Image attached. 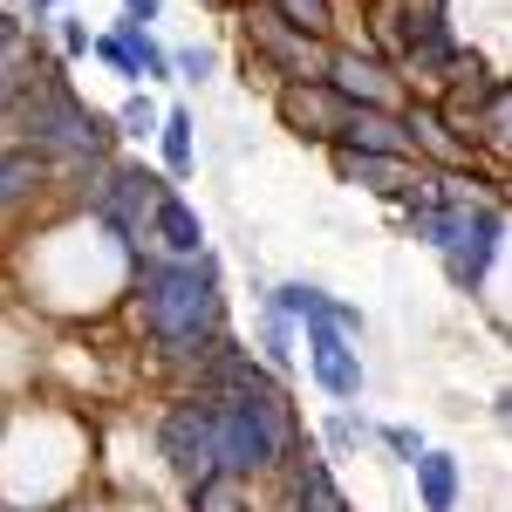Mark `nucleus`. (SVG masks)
<instances>
[{
  "instance_id": "obj_4",
  "label": "nucleus",
  "mask_w": 512,
  "mask_h": 512,
  "mask_svg": "<svg viewBox=\"0 0 512 512\" xmlns=\"http://www.w3.org/2000/svg\"><path fill=\"white\" fill-rule=\"evenodd\" d=\"M383 41L396 48L403 76H437V62L458 48L451 21H444V0H383Z\"/></svg>"
},
{
  "instance_id": "obj_6",
  "label": "nucleus",
  "mask_w": 512,
  "mask_h": 512,
  "mask_svg": "<svg viewBox=\"0 0 512 512\" xmlns=\"http://www.w3.org/2000/svg\"><path fill=\"white\" fill-rule=\"evenodd\" d=\"M246 41H253V55H260L274 76H287V82H321L328 76V55H335L328 41L287 28L274 7H246Z\"/></svg>"
},
{
  "instance_id": "obj_16",
  "label": "nucleus",
  "mask_w": 512,
  "mask_h": 512,
  "mask_svg": "<svg viewBox=\"0 0 512 512\" xmlns=\"http://www.w3.org/2000/svg\"><path fill=\"white\" fill-rule=\"evenodd\" d=\"M499 246H506V219L492 212V219H485V226H478L458 253H444V260H451V280H458L465 294H478V287H485V274H492V260H499Z\"/></svg>"
},
{
  "instance_id": "obj_21",
  "label": "nucleus",
  "mask_w": 512,
  "mask_h": 512,
  "mask_svg": "<svg viewBox=\"0 0 512 512\" xmlns=\"http://www.w3.org/2000/svg\"><path fill=\"white\" fill-rule=\"evenodd\" d=\"M287 28H301V35H315V41H328L335 35V0H267Z\"/></svg>"
},
{
  "instance_id": "obj_31",
  "label": "nucleus",
  "mask_w": 512,
  "mask_h": 512,
  "mask_svg": "<svg viewBox=\"0 0 512 512\" xmlns=\"http://www.w3.org/2000/svg\"><path fill=\"white\" fill-rule=\"evenodd\" d=\"M205 7H233V0H205Z\"/></svg>"
},
{
  "instance_id": "obj_27",
  "label": "nucleus",
  "mask_w": 512,
  "mask_h": 512,
  "mask_svg": "<svg viewBox=\"0 0 512 512\" xmlns=\"http://www.w3.org/2000/svg\"><path fill=\"white\" fill-rule=\"evenodd\" d=\"M158 7H164V0H123V21H137V28H151V21H158Z\"/></svg>"
},
{
  "instance_id": "obj_15",
  "label": "nucleus",
  "mask_w": 512,
  "mask_h": 512,
  "mask_svg": "<svg viewBox=\"0 0 512 512\" xmlns=\"http://www.w3.org/2000/svg\"><path fill=\"white\" fill-rule=\"evenodd\" d=\"M287 512H349L342 485H335V472L321 458H294V472H287Z\"/></svg>"
},
{
  "instance_id": "obj_13",
  "label": "nucleus",
  "mask_w": 512,
  "mask_h": 512,
  "mask_svg": "<svg viewBox=\"0 0 512 512\" xmlns=\"http://www.w3.org/2000/svg\"><path fill=\"white\" fill-rule=\"evenodd\" d=\"M335 171L349 185H369V192H383V198H417V185H424V164H410V158H355V151H335Z\"/></svg>"
},
{
  "instance_id": "obj_1",
  "label": "nucleus",
  "mask_w": 512,
  "mask_h": 512,
  "mask_svg": "<svg viewBox=\"0 0 512 512\" xmlns=\"http://www.w3.org/2000/svg\"><path fill=\"white\" fill-rule=\"evenodd\" d=\"M144 294V328L171 362H192L212 355L219 342V321H226V294H219V267L198 253V260H158L137 280Z\"/></svg>"
},
{
  "instance_id": "obj_3",
  "label": "nucleus",
  "mask_w": 512,
  "mask_h": 512,
  "mask_svg": "<svg viewBox=\"0 0 512 512\" xmlns=\"http://www.w3.org/2000/svg\"><path fill=\"white\" fill-rule=\"evenodd\" d=\"M14 117L28 123V144H35L48 164H55V158L103 164V158H110V137H117L89 103H76V96L55 82V69H41V76L14 96Z\"/></svg>"
},
{
  "instance_id": "obj_19",
  "label": "nucleus",
  "mask_w": 512,
  "mask_h": 512,
  "mask_svg": "<svg viewBox=\"0 0 512 512\" xmlns=\"http://www.w3.org/2000/svg\"><path fill=\"white\" fill-rule=\"evenodd\" d=\"M158 151H164V178H192V164H198L192 110H164V123H158Z\"/></svg>"
},
{
  "instance_id": "obj_7",
  "label": "nucleus",
  "mask_w": 512,
  "mask_h": 512,
  "mask_svg": "<svg viewBox=\"0 0 512 512\" xmlns=\"http://www.w3.org/2000/svg\"><path fill=\"white\" fill-rule=\"evenodd\" d=\"M171 192V178L158 171H144V164H123V171H103V185H96V219L123 239H144L151 226V212H158V198Z\"/></svg>"
},
{
  "instance_id": "obj_11",
  "label": "nucleus",
  "mask_w": 512,
  "mask_h": 512,
  "mask_svg": "<svg viewBox=\"0 0 512 512\" xmlns=\"http://www.w3.org/2000/svg\"><path fill=\"white\" fill-rule=\"evenodd\" d=\"M308 369H315V383L335 396V403L362 396V349L349 342V328H335V321H308Z\"/></svg>"
},
{
  "instance_id": "obj_2",
  "label": "nucleus",
  "mask_w": 512,
  "mask_h": 512,
  "mask_svg": "<svg viewBox=\"0 0 512 512\" xmlns=\"http://www.w3.org/2000/svg\"><path fill=\"white\" fill-rule=\"evenodd\" d=\"M212 403V451H219V472L226 478H260L274 472L280 458L294 451V410L287 390L280 396H205Z\"/></svg>"
},
{
  "instance_id": "obj_9",
  "label": "nucleus",
  "mask_w": 512,
  "mask_h": 512,
  "mask_svg": "<svg viewBox=\"0 0 512 512\" xmlns=\"http://www.w3.org/2000/svg\"><path fill=\"white\" fill-rule=\"evenodd\" d=\"M328 89L349 103V110H396V69L383 55H362V48H335L328 55Z\"/></svg>"
},
{
  "instance_id": "obj_23",
  "label": "nucleus",
  "mask_w": 512,
  "mask_h": 512,
  "mask_svg": "<svg viewBox=\"0 0 512 512\" xmlns=\"http://www.w3.org/2000/svg\"><path fill=\"white\" fill-rule=\"evenodd\" d=\"M158 123H164V110L151 96H130L117 110V137H137V144H144V137H158Z\"/></svg>"
},
{
  "instance_id": "obj_28",
  "label": "nucleus",
  "mask_w": 512,
  "mask_h": 512,
  "mask_svg": "<svg viewBox=\"0 0 512 512\" xmlns=\"http://www.w3.org/2000/svg\"><path fill=\"white\" fill-rule=\"evenodd\" d=\"M62 48H69V55H89V28H82V21H62Z\"/></svg>"
},
{
  "instance_id": "obj_10",
  "label": "nucleus",
  "mask_w": 512,
  "mask_h": 512,
  "mask_svg": "<svg viewBox=\"0 0 512 512\" xmlns=\"http://www.w3.org/2000/svg\"><path fill=\"white\" fill-rule=\"evenodd\" d=\"M274 110H280V123H287L294 137H308V144H335V130L349 117V103H342L328 82H280Z\"/></svg>"
},
{
  "instance_id": "obj_12",
  "label": "nucleus",
  "mask_w": 512,
  "mask_h": 512,
  "mask_svg": "<svg viewBox=\"0 0 512 512\" xmlns=\"http://www.w3.org/2000/svg\"><path fill=\"white\" fill-rule=\"evenodd\" d=\"M335 151H355V158H410V137H403L396 110H349L342 130H335Z\"/></svg>"
},
{
  "instance_id": "obj_5",
  "label": "nucleus",
  "mask_w": 512,
  "mask_h": 512,
  "mask_svg": "<svg viewBox=\"0 0 512 512\" xmlns=\"http://www.w3.org/2000/svg\"><path fill=\"white\" fill-rule=\"evenodd\" d=\"M158 451H164V465L178 472V485H185V492H198L205 478H219V451H212V403H205V396L171 403V410H164Z\"/></svg>"
},
{
  "instance_id": "obj_29",
  "label": "nucleus",
  "mask_w": 512,
  "mask_h": 512,
  "mask_svg": "<svg viewBox=\"0 0 512 512\" xmlns=\"http://www.w3.org/2000/svg\"><path fill=\"white\" fill-rule=\"evenodd\" d=\"M7 48H14V14L0 7V55H7Z\"/></svg>"
},
{
  "instance_id": "obj_14",
  "label": "nucleus",
  "mask_w": 512,
  "mask_h": 512,
  "mask_svg": "<svg viewBox=\"0 0 512 512\" xmlns=\"http://www.w3.org/2000/svg\"><path fill=\"white\" fill-rule=\"evenodd\" d=\"M144 239H158L171 260H198V253H205V219H198L178 192H164L158 212H151V226H144Z\"/></svg>"
},
{
  "instance_id": "obj_18",
  "label": "nucleus",
  "mask_w": 512,
  "mask_h": 512,
  "mask_svg": "<svg viewBox=\"0 0 512 512\" xmlns=\"http://www.w3.org/2000/svg\"><path fill=\"white\" fill-rule=\"evenodd\" d=\"M41 185H48V158L35 144L0 151V205H28V198H41Z\"/></svg>"
},
{
  "instance_id": "obj_26",
  "label": "nucleus",
  "mask_w": 512,
  "mask_h": 512,
  "mask_svg": "<svg viewBox=\"0 0 512 512\" xmlns=\"http://www.w3.org/2000/svg\"><path fill=\"white\" fill-rule=\"evenodd\" d=\"M328 444H335V451L362 444V424H355V417H335V424H328Z\"/></svg>"
},
{
  "instance_id": "obj_24",
  "label": "nucleus",
  "mask_w": 512,
  "mask_h": 512,
  "mask_svg": "<svg viewBox=\"0 0 512 512\" xmlns=\"http://www.w3.org/2000/svg\"><path fill=\"white\" fill-rule=\"evenodd\" d=\"M171 69H178L185 82H205V76H212V48H178V55H171Z\"/></svg>"
},
{
  "instance_id": "obj_8",
  "label": "nucleus",
  "mask_w": 512,
  "mask_h": 512,
  "mask_svg": "<svg viewBox=\"0 0 512 512\" xmlns=\"http://www.w3.org/2000/svg\"><path fill=\"white\" fill-rule=\"evenodd\" d=\"M396 123H403L410 158H417V164H437V171H472L478 144H472V137H465L451 117H444L437 103H403V110H396Z\"/></svg>"
},
{
  "instance_id": "obj_22",
  "label": "nucleus",
  "mask_w": 512,
  "mask_h": 512,
  "mask_svg": "<svg viewBox=\"0 0 512 512\" xmlns=\"http://www.w3.org/2000/svg\"><path fill=\"white\" fill-rule=\"evenodd\" d=\"M192 506L198 512H246V485L219 472V478H205V485L192 492Z\"/></svg>"
},
{
  "instance_id": "obj_20",
  "label": "nucleus",
  "mask_w": 512,
  "mask_h": 512,
  "mask_svg": "<svg viewBox=\"0 0 512 512\" xmlns=\"http://www.w3.org/2000/svg\"><path fill=\"white\" fill-rule=\"evenodd\" d=\"M123 48H130V62H137V82H164L171 76V55H164L158 41H151V28H137V21H117Z\"/></svg>"
},
{
  "instance_id": "obj_17",
  "label": "nucleus",
  "mask_w": 512,
  "mask_h": 512,
  "mask_svg": "<svg viewBox=\"0 0 512 512\" xmlns=\"http://www.w3.org/2000/svg\"><path fill=\"white\" fill-rule=\"evenodd\" d=\"M410 472H417V499H424V512H458V492H465V478H458V458L451 451H417L410 458Z\"/></svg>"
},
{
  "instance_id": "obj_25",
  "label": "nucleus",
  "mask_w": 512,
  "mask_h": 512,
  "mask_svg": "<svg viewBox=\"0 0 512 512\" xmlns=\"http://www.w3.org/2000/svg\"><path fill=\"white\" fill-rule=\"evenodd\" d=\"M383 444H390V451H396V458H403V465H410V458L424 451V437L410 431V424H390V431H383Z\"/></svg>"
},
{
  "instance_id": "obj_30",
  "label": "nucleus",
  "mask_w": 512,
  "mask_h": 512,
  "mask_svg": "<svg viewBox=\"0 0 512 512\" xmlns=\"http://www.w3.org/2000/svg\"><path fill=\"white\" fill-rule=\"evenodd\" d=\"M28 7H35V14H48V7H55V0H28Z\"/></svg>"
}]
</instances>
